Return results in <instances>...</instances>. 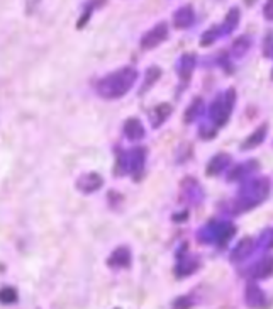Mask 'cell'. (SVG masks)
Instances as JSON below:
<instances>
[{"mask_svg": "<svg viewBox=\"0 0 273 309\" xmlns=\"http://www.w3.org/2000/svg\"><path fill=\"white\" fill-rule=\"evenodd\" d=\"M270 196V178L260 177L255 180H250L243 185V192L240 194L236 212L251 211L253 207L260 206L266 197Z\"/></svg>", "mask_w": 273, "mask_h": 309, "instance_id": "6da1fadb", "label": "cell"}, {"mask_svg": "<svg viewBox=\"0 0 273 309\" xmlns=\"http://www.w3.org/2000/svg\"><path fill=\"white\" fill-rule=\"evenodd\" d=\"M245 299L250 307H265L266 306V296L256 282H250L246 286Z\"/></svg>", "mask_w": 273, "mask_h": 309, "instance_id": "7a4b0ae2", "label": "cell"}, {"mask_svg": "<svg viewBox=\"0 0 273 309\" xmlns=\"http://www.w3.org/2000/svg\"><path fill=\"white\" fill-rule=\"evenodd\" d=\"M273 275V255H265L261 260H258L251 270V277L255 281H265Z\"/></svg>", "mask_w": 273, "mask_h": 309, "instance_id": "3957f363", "label": "cell"}, {"mask_svg": "<svg viewBox=\"0 0 273 309\" xmlns=\"http://www.w3.org/2000/svg\"><path fill=\"white\" fill-rule=\"evenodd\" d=\"M255 240L250 238V236H246V238H243L238 246L234 248V252L231 253V260L232 262H245L248 257H251L253 252H255Z\"/></svg>", "mask_w": 273, "mask_h": 309, "instance_id": "277c9868", "label": "cell"}, {"mask_svg": "<svg viewBox=\"0 0 273 309\" xmlns=\"http://www.w3.org/2000/svg\"><path fill=\"white\" fill-rule=\"evenodd\" d=\"M266 134H268V123H263L245 139V141H243L241 149H255V148H258L266 139Z\"/></svg>", "mask_w": 273, "mask_h": 309, "instance_id": "5b68a950", "label": "cell"}, {"mask_svg": "<svg viewBox=\"0 0 273 309\" xmlns=\"http://www.w3.org/2000/svg\"><path fill=\"white\" fill-rule=\"evenodd\" d=\"M229 163H231V157L226 153H219L217 157H214L211 163H209L207 175H217V173H221L224 168H227Z\"/></svg>", "mask_w": 273, "mask_h": 309, "instance_id": "8992f818", "label": "cell"}, {"mask_svg": "<svg viewBox=\"0 0 273 309\" xmlns=\"http://www.w3.org/2000/svg\"><path fill=\"white\" fill-rule=\"evenodd\" d=\"M258 167H260L258 160H250V162H246V163H243V165L234 168L232 173L229 175V178H231V180H240V178H245L246 175H250V173L255 172Z\"/></svg>", "mask_w": 273, "mask_h": 309, "instance_id": "52a82bcc", "label": "cell"}, {"mask_svg": "<svg viewBox=\"0 0 273 309\" xmlns=\"http://www.w3.org/2000/svg\"><path fill=\"white\" fill-rule=\"evenodd\" d=\"M193 21V12L192 7H182L175 14V26L177 27H187Z\"/></svg>", "mask_w": 273, "mask_h": 309, "instance_id": "ba28073f", "label": "cell"}, {"mask_svg": "<svg viewBox=\"0 0 273 309\" xmlns=\"http://www.w3.org/2000/svg\"><path fill=\"white\" fill-rule=\"evenodd\" d=\"M250 50H251V40L248 36H241L240 40H236L232 45V55L236 58L245 56Z\"/></svg>", "mask_w": 273, "mask_h": 309, "instance_id": "9c48e42d", "label": "cell"}, {"mask_svg": "<svg viewBox=\"0 0 273 309\" xmlns=\"http://www.w3.org/2000/svg\"><path fill=\"white\" fill-rule=\"evenodd\" d=\"M238 24H240V9L234 7V9H231V12L226 16V24H224L222 31L229 34V32L234 31V29L238 27Z\"/></svg>", "mask_w": 273, "mask_h": 309, "instance_id": "30bf717a", "label": "cell"}, {"mask_svg": "<svg viewBox=\"0 0 273 309\" xmlns=\"http://www.w3.org/2000/svg\"><path fill=\"white\" fill-rule=\"evenodd\" d=\"M260 245L263 248H273V228H268L263 231V235L260 236Z\"/></svg>", "mask_w": 273, "mask_h": 309, "instance_id": "8fae6325", "label": "cell"}, {"mask_svg": "<svg viewBox=\"0 0 273 309\" xmlns=\"http://www.w3.org/2000/svg\"><path fill=\"white\" fill-rule=\"evenodd\" d=\"M263 16L266 21H273V0H266L265 7H263Z\"/></svg>", "mask_w": 273, "mask_h": 309, "instance_id": "7c38bea8", "label": "cell"}, {"mask_svg": "<svg viewBox=\"0 0 273 309\" xmlns=\"http://www.w3.org/2000/svg\"><path fill=\"white\" fill-rule=\"evenodd\" d=\"M271 80H273V70H271Z\"/></svg>", "mask_w": 273, "mask_h": 309, "instance_id": "4fadbf2b", "label": "cell"}]
</instances>
